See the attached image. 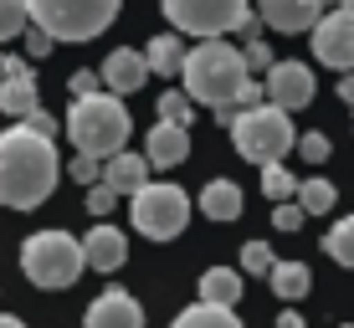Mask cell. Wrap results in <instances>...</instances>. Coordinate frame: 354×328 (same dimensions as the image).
Here are the masks:
<instances>
[{"label":"cell","instance_id":"obj_1","mask_svg":"<svg viewBox=\"0 0 354 328\" xmlns=\"http://www.w3.org/2000/svg\"><path fill=\"white\" fill-rule=\"evenodd\" d=\"M57 175H62V160H57V144L46 133L26 124L0 133V205L36 211L57 190Z\"/></svg>","mask_w":354,"mask_h":328},{"label":"cell","instance_id":"obj_2","mask_svg":"<svg viewBox=\"0 0 354 328\" xmlns=\"http://www.w3.org/2000/svg\"><path fill=\"white\" fill-rule=\"evenodd\" d=\"M247 77H252V72H247V57H241L231 41H221V36H205L201 46H190L185 67H180V82H185L190 103H205V108L236 103Z\"/></svg>","mask_w":354,"mask_h":328},{"label":"cell","instance_id":"obj_3","mask_svg":"<svg viewBox=\"0 0 354 328\" xmlns=\"http://www.w3.org/2000/svg\"><path fill=\"white\" fill-rule=\"evenodd\" d=\"M133 118L129 108L113 98V93H93V98H72V113H67V139L77 154H93V160H113L124 149Z\"/></svg>","mask_w":354,"mask_h":328},{"label":"cell","instance_id":"obj_4","mask_svg":"<svg viewBox=\"0 0 354 328\" xmlns=\"http://www.w3.org/2000/svg\"><path fill=\"white\" fill-rule=\"evenodd\" d=\"M82 241L67 236V231H36V236L21 241V272L31 277L36 287H46V293H57V287H72L82 277Z\"/></svg>","mask_w":354,"mask_h":328},{"label":"cell","instance_id":"obj_5","mask_svg":"<svg viewBox=\"0 0 354 328\" xmlns=\"http://www.w3.org/2000/svg\"><path fill=\"white\" fill-rule=\"evenodd\" d=\"M231 144H236V154H241V160H252V164H283V154L298 149L292 113H283L277 103L241 108V118L231 124Z\"/></svg>","mask_w":354,"mask_h":328},{"label":"cell","instance_id":"obj_6","mask_svg":"<svg viewBox=\"0 0 354 328\" xmlns=\"http://www.w3.org/2000/svg\"><path fill=\"white\" fill-rule=\"evenodd\" d=\"M31 21L57 41H93L113 26L124 0H26Z\"/></svg>","mask_w":354,"mask_h":328},{"label":"cell","instance_id":"obj_7","mask_svg":"<svg viewBox=\"0 0 354 328\" xmlns=\"http://www.w3.org/2000/svg\"><path fill=\"white\" fill-rule=\"evenodd\" d=\"M169 26L185 31V36H226L241 31V21L252 16V0H160Z\"/></svg>","mask_w":354,"mask_h":328},{"label":"cell","instance_id":"obj_8","mask_svg":"<svg viewBox=\"0 0 354 328\" xmlns=\"http://www.w3.org/2000/svg\"><path fill=\"white\" fill-rule=\"evenodd\" d=\"M129 215H133V226H139L149 241H169V236H180L185 221H190V195L180 185H154L149 180V185L133 195Z\"/></svg>","mask_w":354,"mask_h":328},{"label":"cell","instance_id":"obj_9","mask_svg":"<svg viewBox=\"0 0 354 328\" xmlns=\"http://www.w3.org/2000/svg\"><path fill=\"white\" fill-rule=\"evenodd\" d=\"M313 57L334 72H354V16L349 10H328L313 26Z\"/></svg>","mask_w":354,"mask_h":328},{"label":"cell","instance_id":"obj_10","mask_svg":"<svg viewBox=\"0 0 354 328\" xmlns=\"http://www.w3.org/2000/svg\"><path fill=\"white\" fill-rule=\"evenodd\" d=\"M262 82H267V103H277L283 113H298L313 103V67L303 62H272Z\"/></svg>","mask_w":354,"mask_h":328},{"label":"cell","instance_id":"obj_11","mask_svg":"<svg viewBox=\"0 0 354 328\" xmlns=\"http://www.w3.org/2000/svg\"><path fill=\"white\" fill-rule=\"evenodd\" d=\"M0 113L6 118H31L36 108H41V98H36V77L31 67L21 62V57H0Z\"/></svg>","mask_w":354,"mask_h":328},{"label":"cell","instance_id":"obj_12","mask_svg":"<svg viewBox=\"0 0 354 328\" xmlns=\"http://www.w3.org/2000/svg\"><path fill=\"white\" fill-rule=\"evenodd\" d=\"M97 77H103V88L113 93V98H129V93L144 88V77H149V62H144V52H129V46H118V52H108V62L97 67Z\"/></svg>","mask_w":354,"mask_h":328},{"label":"cell","instance_id":"obj_13","mask_svg":"<svg viewBox=\"0 0 354 328\" xmlns=\"http://www.w3.org/2000/svg\"><path fill=\"white\" fill-rule=\"evenodd\" d=\"M257 16L272 31H313L324 16V0H257Z\"/></svg>","mask_w":354,"mask_h":328},{"label":"cell","instance_id":"obj_14","mask_svg":"<svg viewBox=\"0 0 354 328\" xmlns=\"http://www.w3.org/2000/svg\"><path fill=\"white\" fill-rule=\"evenodd\" d=\"M82 257H88L93 272H118L129 262V236L118 226H93L82 236Z\"/></svg>","mask_w":354,"mask_h":328},{"label":"cell","instance_id":"obj_15","mask_svg":"<svg viewBox=\"0 0 354 328\" xmlns=\"http://www.w3.org/2000/svg\"><path fill=\"white\" fill-rule=\"evenodd\" d=\"M82 328H144V308L133 302L129 293H103L88 308V318H82Z\"/></svg>","mask_w":354,"mask_h":328},{"label":"cell","instance_id":"obj_16","mask_svg":"<svg viewBox=\"0 0 354 328\" xmlns=\"http://www.w3.org/2000/svg\"><path fill=\"white\" fill-rule=\"evenodd\" d=\"M144 154H149V164L175 169V164L190 160V133L180 128V124H154L149 139H144Z\"/></svg>","mask_w":354,"mask_h":328},{"label":"cell","instance_id":"obj_17","mask_svg":"<svg viewBox=\"0 0 354 328\" xmlns=\"http://www.w3.org/2000/svg\"><path fill=\"white\" fill-rule=\"evenodd\" d=\"M149 154H129V149H118L113 160L103 164V180L118 190V195H139L144 185H149Z\"/></svg>","mask_w":354,"mask_h":328},{"label":"cell","instance_id":"obj_18","mask_svg":"<svg viewBox=\"0 0 354 328\" xmlns=\"http://www.w3.org/2000/svg\"><path fill=\"white\" fill-rule=\"evenodd\" d=\"M241 211H247V195H241V185H231V180H211V185L201 190V215H211V221H236Z\"/></svg>","mask_w":354,"mask_h":328},{"label":"cell","instance_id":"obj_19","mask_svg":"<svg viewBox=\"0 0 354 328\" xmlns=\"http://www.w3.org/2000/svg\"><path fill=\"white\" fill-rule=\"evenodd\" d=\"M201 302H216V308H236L241 302V272H231V267H211V272H201Z\"/></svg>","mask_w":354,"mask_h":328},{"label":"cell","instance_id":"obj_20","mask_svg":"<svg viewBox=\"0 0 354 328\" xmlns=\"http://www.w3.org/2000/svg\"><path fill=\"white\" fill-rule=\"evenodd\" d=\"M185 57H190V46L180 41L175 31H165V36H154V41H149V52H144V62H149V72H160V77H180V67H185Z\"/></svg>","mask_w":354,"mask_h":328},{"label":"cell","instance_id":"obj_21","mask_svg":"<svg viewBox=\"0 0 354 328\" xmlns=\"http://www.w3.org/2000/svg\"><path fill=\"white\" fill-rule=\"evenodd\" d=\"M267 282H272V293L283 298V302H298V298H308L313 272H308L303 262H277L272 272H267Z\"/></svg>","mask_w":354,"mask_h":328},{"label":"cell","instance_id":"obj_22","mask_svg":"<svg viewBox=\"0 0 354 328\" xmlns=\"http://www.w3.org/2000/svg\"><path fill=\"white\" fill-rule=\"evenodd\" d=\"M169 328H241V318L231 308H216V302H190Z\"/></svg>","mask_w":354,"mask_h":328},{"label":"cell","instance_id":"obj_23","mask_svg":"<svg viewBox=\"0 0 354 328\" xmlns=\"http://www.w3.org/2000/svg\"><path fill=\"white\" fill-rule=\"evenodd\" d=\"M334 200H339V190L328 185V180H298V205L308 215H328V211H334Z\"/></svg>","mask_w":354,"mask_h":328},{"label":"cell","instance_id":"obj_24","mask_svg":"<svg viewBox=\"0 0 354 328\" xmlns=\"http://www.w3.org/2000/svg\"><path fill=\"white\" fill-rule=\"evenodd\" d=\"M262 195L267 200H298V175L292 169H283V164H262Z\"/></svg>","mask_w":354,"mask_h":328},{"label":"cell","instance_id":"obj_25","mask_svg":"<svg viewBox=\"0 0 354 328\" xmlns=\"http://www.w3.org/2000/svg\"><path fill=\"white\" fill-rule=\"evenodd\" d=\"M324 251H328V257H334L339 267H354V215L334 221V231L324 236Z\"/></svg>","mask_w":354,"mask_h":328},{"label":"cell","instance_id":"obj_26","mask_svg":"<svg viewBox=\"0 0 354 328\" xmlns=\"http://www.w3.org/2000/svg\"><path fill=\"white\" fill-rule=\"evenodd\" d=\"M272 267H277V257H272L267 241H247V247H241V272L247 277H267Z\"/></svg>","mask_w":354,"mask_h":328},{"label":"cell","instance_id":"obj_27","mask_svg":"<svg viewBox=\"0 0 354 328\" xmlns=\"http://www.w3.org/2000/svg\"><path fill=\"white\" fill-rule=\"evenodd\" d=\"M31 21V6L26 0H0V41H10V36H21Z\"/></svg>","mask_w":354,"mask_h":328},{"label":"cell","instance_id":"obj_28","mask_svg":"<svg viewBox=\"0 0 354 328\" xmlns=\"http://www.w3.org/2000/svg\"><path fill=\"white\" fill-rule=\"evenodd\" d=\"M154 118H160V124H180V128H185V124H190V93H185V88H180V93H165L160 108H154Z\"/></svg>","mask_w":354,"mask_h":328},{"label":"cell","instance_id":"obj_29","mask_svg":"<svg viewBox=\"0 0 354 328\" xmlns=\"http://www.w3.org/2000/svg\"><path fill=\"white\" fill-rule=\"evenodd\" d=\"M88 211L97 215V221H103L108 211H118V190L108 185V180H97V185H88Z\"/></svg>","mask_w":354,"mask_h":328},{"label":"cell","instance_id":"obj_30","mask_svg":"<svg viewBox=\"0 0 354 328\" xmlns=\"http://www.w3.org/2000/svg\"><path fill=\"white\" fill-rule=\"evenodd\" d=\"M303 221H308V211H303L298 200H277V205H272V226H277V231H298Z\"/></svg>","mask_w":354,"mask_h":328},{"label":"cell","instance_id":"obj_31","mask_svg":"<svg viewBox=\"0 0 354 328\" xmlns=\"http://www.w3.org/2000/svg\"><path fill=\"white\" fill-rule=\"evenodd\" d=\"M298 154H303L308 164H324L328 154H334V144H328V133H303V139H298Z\"/></svg>","mask_w":354,"mask_h":328},{"label":"cell","instance_id":"obj_32","mask_svg":"<svg viewBox=\"0 0 354 328\" xmlns=\"http://www.w3.org/2000/svg\"><path fill=\"white\" fill-rule=\"evenodd\" d=\"M67 93H72V98H93V93H108V88H103V77H97V72H72V77H67Z\"/></svg>","mask_w":354,"mask_h":328},{"label":"cell","instance_id":"obj_33","mask_svg":"<svg viewBox=\"0 0 354 328\" xmlns=\"http://www.w3.org/2000/svg\"><path fill=\"white\" fill-rule=\"evenodd\" d=\"M97 175H103V164H97L93 154H77V160H72V180H77V185H97Z\"/></svg>","mask_w":354,"mask_h":328},{"label":"cell","instance_id":"obj_34","mask_svg":"<svg viewBox=\"0 0 354 328\" xmlns=\"http://www.w3.org/2000/svg\"><path fill=\"white\" fill-rule=\"evenodd\" d=\"M52 46H57V36H46L41 26L26 31V57H36V62H41V57H52Z\"/></svg>","mask_w":354,"mask_h":328},{"label":"cell","instance_id":"obj_35","mask_svg":"<svg viewBox=\"0 0 354 328\" xmlns=\"http://www.w3.org/2000/svg\"><path fill=\"white\" fill-rule=\"evenodd\" d=\"M241 57H247V72H267V67H272L267 41H247V52H241Z\"/></svg>","mask_w":354,"mask_h":328},{"label":"cell","instance_id":"obj_36","mask_svg":"<svg viewBox=\"0 0 354 328\" xmlns=\"http://www.w3.org/2000/svg\"><path fill=\"white\" fill-rule=\"evenodd\" d=\"M21 124L36 128V133H46V139H57V118L46 113V108H36V113H31V118H21Z\"/></svg>","mask_w":354,"mask_h":328},{"label":"cell","instance_id":"obj_37","mask_svg":"<svg viewBox=\"0 0 354 328\" xmlns=\"http://www.w3.org/2000/svg\"><path fill=\"white\" fill-rule=\"evenodd\" d=\"M339 98L354 108V72H344V82H339Z\"/></svg>","mask_w":354,"mask_h":328},{"label":"cell","instance_id":"obj_38","mask_svg":"<svg viewBox=\"0 0 354 328\" xmlns=\"http://www.w3.org/2000/svg\"><path fill=\"white\" fill-rule=\"evenodd\" d=\"M277 328H308V323H303L298 313H283V318H277Z\"/></svg>","mask_w":354,"mask_h":328},{"label":"cell","instance_id":"obj_39","mask_svg":"<svg viewBox=\"0 0 354 328\" xmlns=\"http://www.w3.org/2000/svg\"><path fill=\"white\" fill-rule=\"evenodd\" d=\"M0 328H26L21 318H10V313H0Z\"/></svg>","mask_w":354,"mask_h":328},{"label":"cell","instance_id":"obj_40","mask_svg":"<svg viewBox=\"0 0 354 328\" xmlns=\"http://www.w3.org/2000/svg\"><path fill=\"white\" fill-rule=\"evenodd\" d=\"M344 328H354V323H344Z\"/></svg>","mask_w":354,"mask_h":328}]
</instances>
